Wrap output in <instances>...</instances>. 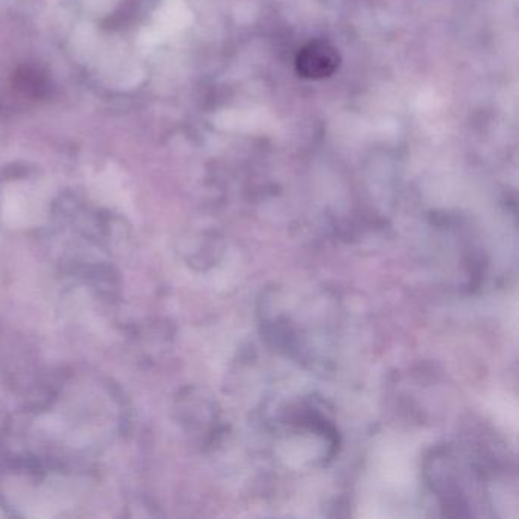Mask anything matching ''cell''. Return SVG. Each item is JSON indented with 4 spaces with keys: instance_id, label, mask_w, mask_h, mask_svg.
I'll list each match as a JSON object with an SVG mask.
<instances>
[{
    "instance_id": "obj_1",
    "label": "cell",
    "mask_w": 519,
    "mask_h": 519,
    "mask_svg": "<svg viewBox=\"0 0 519 519\" xmlns=\"http://www.w3.org/2000/svg\"><path fill=\"white\" fill-rule=\"evenodd\" d=\"M340 66V54L331 43L316 40L308 43L296 58L297 72L308 80H323L335 74Z\"/></svg>"
}]
</instances>
